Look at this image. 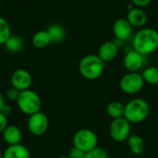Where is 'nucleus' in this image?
Instances as JSON below:
<instances>
[{
	"label": "nucleus",
	"mask_w": 158,
	"mask_h": 158,
	"mask_svg": "<svg viewBox=\"0 0 158 158\" xmlns=\"http://www.w3.org/2000/svg\"><path fill=\"white\" fill-rule=\"evenodd\" d=\"M133 49L143 56H148L158 49V31L153 28L140 30L132 40Z\"/></svg>",
	"instance_id": "obj_1"
},
{
	"label": "nucleus",
	"mask_w": 158,
	"mask_h": 158,
	"mask_svg": "<svg viewBox=\"0 0 158 158\" xmlns=\"http://www.w3.org/2000/svg\"><path fill=\"white\" fill-rule=\"evenodd\" d=\"M106 63L98 56V55H87L83 56L79 63V71L81 75L89 81L99 79L104 70Z\"/></svg>",
	"instance_id": "obj_2"
},
{
	"label": "nucleus",
	"mask_w": 158,
	"mask_h": 158,
	"mask_svg": "<svg viewBox=\"0 0 158 158\" xmlns=\"http://www.w3.org/2000/svg\"><path fill=\"white\" fill-rule=\"evenodd\" d=\"M150 113V106L146 100L134 98L125 105L124 118L131 124H138L144 121Z\"/></svg>",
	"instance_id": "obj_3"
},
{
	"label": "nucleus",
	"mask_w": 158,
	"mask_h": 158,
	"mask_svg": "<svg viewBox=\"0 0 158 158\" xmlns=\"http://www.w3.org/2000/svg\"><path fill=\"white\" fill-rule=\"evenodd\" d=\"M16 103L19 109L27 116H31L39 112L42 106V100L40 96L31 89L20 92Z\"/></svg>",
	"instance_id": "obj_4"
},
{
	"label": "nucleus",
	"mask_w": 158,
	"mask_h": 158,
	"mask_svg": "<svg viewBox=\"0 0 158 158\" xmlns=\"http://www.w3.org/2000/svg\"><path fill=\"white\" fill-rule=\"evenodd\" d=\"M73 146L87 153L97 147L98 137L96 133L90 129H81L73 136Z\"/></svg>",
	"instance_id": "obj_5"
},
{
	"label": "nucleus",
	"mask_w": 158,
	"mask_h": 158,
	"mask_svg": "<svg viewBox=\"0 0 158 158\" xmlns=\"http://www.w3.org/2000/svg\"><path fill=\"white\" fill-rule=\"evenodd\" d=\"M144 81L139 72H128L119 81L121 91L127 94H136L144 87Z\"/></svg>",
	"instance_id": "obj_6"
},
{
	"label": "nucleus",
	"mask_w": 158,
	"mask_h": 158,
	"mask_svg": "<svg viewBox=\"0 0 158 158\" xmlns=\"http://www.w3.org/2000/svg\"><path fill=\"white\" fill-rule=\"evenodd\" d=\"M131 124L123 117L113 119L109 126V135L111 139L117 143H122L131 136Z\"/></svg>",
	"instance_id": "obj_7"
},
{
	"label": "nucleus",
	"mask_w": 158,
	"mask_h": 158,
	"mask_svg": "<svg viewBox=\"0 0 158 158\" xmlns=\"http://www.w3.org/2000/svg\"><path fill=\"white\" fill-rule=\"evenodd\" d=\"M49 121L47 116L39 111L31 116H29L28 119V130L34 136H41L44 134L48 129Z\"/></svg>",
	"instance_id": "obj_8"
},
{
	"label": "nucleus",
	"mask_w": 158,
	"mask_h": 158,
	"mask_svg": "<svg viewBox=\"0 0 158 158\" xmlns=\"http://www.w3.org/2000/svg\"><path fill=\"white\" fill-rule=\"evenodd\" d=\"M11 86L19 92L30 89L31 84V76L30 72L26 69H19L13 72L10 79Z\"/></svg>",
	"instance_id": "obj_9"
},
{
	"label": "nucleus",
	"mask_w": 158,
	"mask_h": 158,
	"mask_svg": "<svg viewBox=\"0 0 158 158\" xmlns=\"http://www.w3.org/2000/svg\"><path fill=\"white\" fill-rule=\"evenodd\" d=\"M144 56L135 51L134 49L126 53L123 65L129 72H138L143 66Z\"/></svg>",
	"instance_id": "obj_10"
},
{
	"label": "nucleus",
	"mask_w": 158,
	"mask_h": 158,
	"mask_svg": "<svg viewBox=\"0 0 158 158\" xmlns=\"http://www.w3.org/2000/svg\"><path fill=\"white\" fill-rule=\"evenodd\" d=\"M113 32L118 40L126 41L131 35L132 26L126 18H120L115 21L113 25Z\"/></svg>",
	"instance_id": "obj_11"
},
{
	"label": "nucleus",
	"mask_w": 158,
	"mask_h": 158,
	"mask_svg": "<svg viewBox=\"0 0 158 158\" xmlns=\"http://www.w3.org/2000/svg\"><path fill=\"white\" fill-rule=\"evenodd\" d=\"M118 53V47L113 41H106L103 43L98 50V56L105 62H110L114 60Z\"/></svg>",
	"instance_id": "obj_12"
},
{
	"label": "nucleus",
	"mask_w": 158,
	"mask_h": 158,
	"mask_svg": "<svg viewBox=\"0 0 158 158\" xmlns=\"http://www.w3.org/2000/svg\"><path fill=\"white\" fill-rule=\"evenodd\" d=\"M126 19L131 23L132 27L141 28L143 27L147 22V15L143 10V8L140 7H131L128 13Z\"/></svg>",
	"instance_id": "obj_13"
},
{
	"label": "nucleus",
	"mask_w": 158,
	"mask_h": 158,
	"mask_svg": "<svg viewBox=\"0 0 158 158\" xmlns=\"http://www.w3.org/2000/svg\"><path fill=\"white\" fill-rule=\"evenodd\" d=\"M2 137L8 145L19 144L22 139V132L19 127L14 125H8L2 132Z\"/></svg>",
	"instance_id": "obj_14"
},
{
	"label": "nucleus",
	"mask_w": 158,
	"mask_h": 158,
	"mask_svg": "<svg viewBox=\"0 0 158 158\" xmlns=\"http://www.w3.org/2000/svg\"><path fill=\"white\" fill-rule=\"evenodd\" d=\"M3 158H31L29 149L23 144L8 145L3 152Z\"/></svg>",
	"instance_id": "obj_15"
},
{
	"label": "nucleus",
	"mask_w": 158,
	"mask_h": 158,
	"mask_svg": "<svg viewBox=\"0 0 158 158\" xmlns=\"http://www.w3.org/2000/svg\"><path fill=\"white\" fill-rule=\"evenodd\" d=\"M128 147L134 156H142L145 150V143L143 139L138 134H131L127 140Z\"/></svg>",
	"instance_id": "obj_16"
},
{
	"label": "nucleus",
	"mask_w": 158,
	"mask_h": 158,
	"mask_svg": "<svg viewBox=\"0 0 158 158\" xmlns=\"http://www.w3.org/2000/svg\"><path fill=\"white\" fill-rule=\"evenodd\" d=\"M31 43H32L34 47L42 49V48L47 47L52 43V40H51L50 34L48 33L47 30L46 31L42 30V31H39L33 34L32 39H31Z\"/></svg>",
	"instance_id": "obj_17"
},
{
	"label": "nucleus",
	"mask_w": 158,
	"mask_h": 158,
	"mask_svg": "<svg viewBox=\"0 0 158 158\" xmlns=\"http://www.w3.org/2000/svg\"><path fill=\"white\" fill-rule=\"evenodd\" d=\"M125 105L119 101H112L106 106V114L112 118L117 119L124 117Z\"/></svg>",
	"instance_id": "obj_18"
},
{
	"label": "nucleus",
	"mask_w": 158,
	"mask_h": 158,
	"mask_svg": "<svg viewBox=\"0 0 158 158\" xmlns=\"http://www.w3.org/2000/svg\"><path fill=\"white\" fill-rule=\"evenodd\" d=\"M50 34L52 43H61L66 37V31L63 26L59 24H53L47 29Z\"/></svg>",
	"instance_id": "obj_19"
},
{
	"label": "nucleus",
	"mask_w": 158,
	"mask_h": 158,
	"mask_svg": "<svg viewBox=\"0 0 158 158\" xmlns=\"http://www.w3.org/2000/svg\"><path fill=\"white\" fill-rule=\"evenodd\" d=\"M145 83L156 85L158 84V67L151 66L145 68L141 73Z\"/></svg>",
	"instance_id": "obj_20"
},
{
	"label": "nucleus",
	"mask_w": 158,
	"mask_h": 158,
	"mask_svg": "<svg viewBox=\"0 0 158 158\" xmlns=\"http://www.w3.org/2000/svg\"><path fill=\"white\" fill-rule=\"evenodd\" d=\"M6 49L10 52V53H18L19 51L21 50L22 46H23V42L22 40L17 36V35H11L7 41L6 42V44H4Z\"/></svg>",
	"instance_id": "obj_21"
},
{
	"label": "nucleus",
	"mask_w": 158,
	"mask_h": 158,
	"mask_svg": "<svg viewBox=\"0 0 158 158\" xmlns=\"http://www.w3.org/2000/svg\"><path fill=\"white\" fill-rule=\"evenodd\" d=\"M11 36L10 26L7 20L0 17V45L5 44L7 39Z\"/></svg>",
	"instance_id": "obj_22"
},
{
	"label": "nucleus",
	"mask_w": 158,
	"mask_h": 158,
	"mask_svg": "<svg viewBox=\"0 0 158 158\" xmlns=\"http://www.w3.org/2000/svg\"><path fill=\"white\" fill-rule=\"evenodd\" d=\"M85 158H109L107 152L101 147H95L85 154Z\"/></svg>",
	"instance_id": "obj_23"
},
{
	"label": "nucleus",
	"mask_w": 158,
	"mask_h": 158,
	"mask_svg": "<svg viewBox=\"0 0 158 158\" xmlns=\"http://www.w3.org/2000/svg\"><path fill=\"white\" fill-rule=\"evenodd\" d=\"M85 154L83 151L76 148V147H72L69 151V155L68 156L69 158H85Z\"/></svg>",
	"instance_id": "obj_24"
},
{
	"label": "nucleus",
	"mask_w": 158,
	"mask_h": 158,
	"mask_svg": "<svg viewBox=\"0 0 158 158\" xmlns=\"http://www.w3.org/2000/svg\"><path fill=\"white\" fill-rule=\"evenodd\" d=\"M19 94H20V92L19 90L11 87L6 92V98L9 101H15V102H17V100H18V98L19 96Z\"/></svg>",
	"instance_id": "obj_25"
},
{
	"label": "nucleus",
	"mask_w": 158,
	"mask_h": 158,
	"mask_svg": "<svg viewBox=\"0 0 158 158\" xmlns=\"http://www.w3.org/2000/svg\"><path fill=\"white\" fill-rule=\"evenodd\" d=\"M152 1L153 0H131L133 6H135L136 7H140V8L149 6L152 3Z\"/></svg>",
	"instance_id": "obj_26"
},
{
	"label": "nucleus",
	"mask_w": 158,
	"mask_h": 158,
	"mask_svg": "<svg viewBox=\"0 0 158 158\" xmlns=\"http://www.w3.org/2000/svg\"><path fill=\"white\" fill-rule=\"evenodd\" d=\"M7 126V117L0 112V133H2Z\"/></svg>",
	"instance_id": "obj_27"
},
{
	"label": "nucleus",
	"mask_w": 158,
	"mask_h": 158,
	"mask_svg": "<svg viewBox=\"0 0 158 158\" xmlns=\"http://www.w3.org/2000/svg\"><path fill=\"white\" fill-rule=\"evenodd\" d=\"M0 112L2 113V114H4L5 116H9L10 114H11V112H12V108H11V106H9V105H7V104H6L5 103V105L3 106V107L1 108V110H0Z\"/></svg>",
	"instance_id": "obj_28"
},
{
	"label": "nucleus",
	"mask_w": 158,
	"mask_h": 158,
	"mask_svg": "<svg viewBox=\"0 0 158 158\" xmlns=\"http://www.w3.org/2000/svg\"><path fill=\"white\" fill-rule=\"evenodd\" d=\"M5 105V99H4V95L2 94V93L0 92V110L3 107V106Z\"/></svg>",
	"instance_id": "obj_29"
},
{
	"label": "nucleus",
	"mask_w": 158,
	"mask_h": 158,
	"mask_svg": "<svg viewBox=\"0 0 158 158\" xmlns=\"http://www.w3.org/2000/svg\"><path fill=\"white\" fill-rule=\"evenodd\" d=\"M0 158H3V152H2L1 148H0Z\"/></svg>",
	"instance_id": "obj_30"
},
{
	"label": "nucleus",
	"mask_w": 158,
	"mask_h": 158,
	"mask_svg": "<svg viewBox=\"0 0 158 158\" xmlns=\"http://www.w3.org/2000/svg\"><path fill=\"white\" fill-rule=\"evenodd\" d=\"M58 158H69V156H60V157H58Z\"/></svg>",
	"instance_id": "obj_31"
},
{
	"label": "nucleus",
	"mask_w": 158,
	"mask_h": 158,
	"mask_svg": "<svg viewBox=\"0 0 158 158\" xmlns=\"http://www.w3.org/2000/svg\"><path fill=\"white\" fill-rule=\"evenodd\" d=\"M156 61H157V65H158V56H157V58H156Z\"/></svg>",
	"instance_id": "obj_32"
},
{
	"label": "nucleus",
	"mask_w": 158,
	"mask_h": 158,
	"mask_svg": "<svg viewBox=\"0 0 158 158\" xmlns=\"http://www.w3.org/2000/svg\"><path fill=\"white\" fill-rule=\"evenodd\" d=\"M0 6H1V0H0Z\"/></svg>",
	"instance_id": "obj_33"
}]
</instances>
